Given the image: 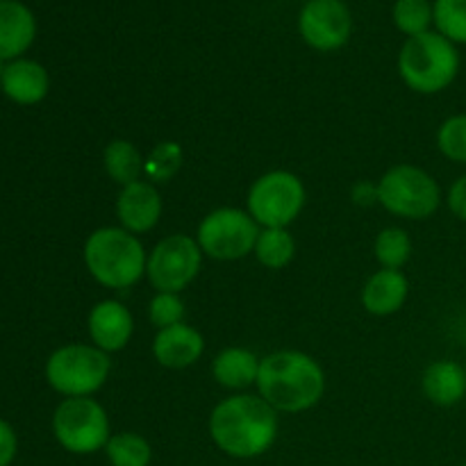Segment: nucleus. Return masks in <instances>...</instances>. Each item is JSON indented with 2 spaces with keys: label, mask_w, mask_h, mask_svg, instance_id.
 Returning a JSON list of instances; mask_svg holds the SVG:
<instances>
[{
  "label": "nucleus",
  "mask_w": 466,
  "mask_h": 466,
  "mask_svg": "<svg viewBox=\"0 0 466 466\" xmlns=\"http://www.w3.org/2000/svg\"><path fill=\"white\" fill-rule=\"evenodd\" d=\"M209 437L217 449L230 458H259L278 437L276 410L259 396H230L209 414Z\"/></svg>",
  "instance_id": "nucleus-1"
},
{
  "label": "nucleus",
  "mask_w": 466,
  "mask_h": 466,
  "mask_svg": "<svg viewBox=\"0 0 466 466\" xmlns=\"http://www.w3.org/2000/svg\"><path fill=\"white\" fill-rule=\"evenodd\" d=\"M259 399L276 412L299 414L312 410L326 394V373L321 364L300 350H278L259 360Z\"/></svg>",
  "instance_id": "nucleus-2"
},
{
  "label": "nucleus",
  "mask_w": 466,
  "mask_h": 466,
  "mask_svg": "<svg viewBox=\"0 0 466 466\" xmlns=\"http://www.w3.org/2000/svg\"><path fill=\"white\" fill-rule=\"evenodd\" d=\"M82 258L89 276L107 289L135 287L144 278L148 262L144 244L123 228H98L91 232Z\"/></svg>",
  "instance_id": "nucleus-3"
},
{
  "label": "nucleus",
  "mask_w": 466,
  "mask_h": 466,
  "mask_svg": "<svg viewBox=\"0 0 466 466\" xmlns=\"http://www.w3.org/2000/svg\"><path fill=\"white\" fill-rule=\"evenodd\" d=\"M399 73L405 85L423 96L441 94L460 73L458 46L437 30L410 36L399 53Z\"/></svg>",
  "instance_id": "nucleus-4"
},
{
  "label": "nucleus",
  "mask_w": 466,
  "mask_h": 466,
  "mask_svg": "<svg viewBox=\"0 0 466 466\" xmlns=\"http://www.w3.org/2000/svg\"><path fill=\"white\" fill-rule=\"evenodd\" d=\"M109 355L89 344H66L46 362V380L66 399L91 396L107 382Z\"/></svg>",
  "instance_id": "nucleus-5"
},
{
  "label": "nucleus",
  "mask_w": 466,
  "mask_h": 466,
  "mask_svg": "<svg viewBox=\"0 0 466 466\" xmlns=\"http://www.w3.org/2000/svg\"><path fill=\"white\" fill-rule=\"evenodd\" d=\"M378 203L396 217L423 221L440 209L441 189L435 177L423 168L399 164L378 182Z\"/></svg>",
  "instance_id": "nucleus-6"
},
{
  "label": "nucleus",
  "mask_w": 466,
  "mask_h": 466,
  "mask_svg": "<svg viewBox=\"0 0 466 466\" xmlns=\"http://www.w3.org/2000/svg\"><path fill=\"white\" fill-rule=\"evenodd\" d=\"M53 435L64 451L73 455H91L105 451L109 441V419L98 400L64 399L55 408Z\"/></svg>",
  "instance_id": "nucleus-7"
},
{
  "label": "nucleus",
  "mask_w": 466,
  "mask_h": 466,
  "mask_svg": "<svg viewBox=\"0 0 466 466\" xmlns=\"http://www.w3.org/2000/svg\"><path fill=\"white\" fill-rule=\"evenodd\" d=\"M305 200V185L296 173L268 171L250 187L246 212L262 228H287L300 217Z\"/></svg>",
  "instance_id": "nucleus-8"
},
{
  "label": "nucleus",
  "mask_w": 466,
  "mask_h": 466,
  "mask_svg": "<svg viewBox=\"0 0 466 466\" xmlns=\"http://www.w3.org/2000/svg\"><path fill=\"white\" fill-rule=\"evenodd\" d=\"M259 232L262 230L248 212L237 208H218L200 221L196 241L208 258L217 262H235L253 253Z\"/></svg>",
  "instance_id": "nucleus-9"
},
{
  "label": "nucleus",
  "mask_w": 466,
  "mask_h": 466,
  "mask_svg": "<svg viewBox=\"0 0 466 466\" xmlns=\"http://www.w3.org/2000/svg\"><path fill=\"white\" fill-rule=\"evenodd\" d=\"M203 264V250L189 235H168L150 250L146 276L157 291L180 294L196 280Z\"/></svg>",
  "instance_id": "nucleus-10"
},
{
  "label": "nucleus",
  "mask_w": 466,
  "mask_h": 466,
  "mask_svg": "<svg viewBox=\"0 0 466 466\" xmlns=\"http://www.w3.org/2000/svg\"><path fill=\"white\" fill-rule=\"evenodd\" d=\"M299 32L305 44L321 53H332L349 44L353 16L344 0H305L299 14Z\"/></svg>",
  "instance_id": "nucleus-11"
},
{
  "label": "nucleus",
  "mask_w": 466,
  "mask_h": 466,
  "mask_svg": "<svg viewBox=\"0 0 466 466\" xmlns=\"http://www.w3.org/2000/svg\"><path fill=\"white\" fill-rule=\"evenodd\" d=\"M162 196L155 189L153 182L137 180L121 187V194L116 198V217L123 230L132 235L150 232L162 218Z\"/></svg>",
  "instance_id": "nucleus-12"
},
{
  "label": "nucleus",
  "mask_w": 466,
  "mask_h": 466,
  "mask_svg": "<svg viewBox=\"0 0 466 466\" xmlns=\"http://www.w3.org/2000/svg\"><path fill=\"white\" fill-rule=\"evenodd\" d=\"M89 337L96 349L105 353H118L126 349L135 332V319L130 309L118 300H100L91 308L89 319H86Z\"/></svg>",
  "instance_id": "nucleus-13"
},
{
  "label": "nucleus",
  "mask_w": 466,
  "mask_h": 466,
  "mask_svg": "<svg viewBox=\"0 0 466 466\" xmlns=\"http://www.w3.org/2000/svg\"><path fill=\"white\" fill-rule=\"evenodd\" d=\"M0 91L12 103L23 105V107L39 105L50 91V76L44 64L35 62V59L18 57L14 62H7V66H5Z\"/></svg>",
  "instance_id": "nucleus-14"
},
{
  "label": "nucleus",
  "mask_w": 466,
  "mask_h": 466,
  "mask_svg": "<svg viewBox=\"0 0 466 466\" xmlns=\"http://www.w3.org/2000/svg\"><path fill=\"white\" fill-rule=\"evenodd\" d=\"M203 350V335L196 328L187 326L185 321L157 330L153 339V355L157 364H162L164 369H173V371H180V369L198 362Z\"/></svg>",
  "instance_id": "nucleus-15"
},
{
  "label": "nucleus",
  "mask_w": 466,
  "mask_h": 466,
  "mask_svg": "<svg viewBox=\"0 0 466 466\" xmlns=\"http://www.w3.org/2000/svg\"><path fill=\"white\" fill-rule=\"evenodd\" d=\"M36 39V18L21 0H0V59L14 62Z\"/></svg>",
  "instance_id": "nucleus-16"
},
{
  "label": "nucleus",
  "mask_w": 466,
  "mask_h": 466,
  "mask_svg": "<svg viewBox=\"0 0 466 466\" xmlns=\"http://www.w3.org/2000/svg\"><path fill=\"white\" fill-rule=\"evenodd\" d=\"M410 282L399 268H380L367 280L362 289V305L373 317L396 314L408 300Z\"/></svg>",
  "instance_id": "nucleus-17"
},
{
  "label": "nucleus",
  "mask_w": 466,
  "mask_h": 466,
  "mask_svg": "<svg viewBox=\"0 0 466 466\" xmlns=\"http://www.w3.org/2000/svg\"><path fill=\"white\" fill-rule=\"evenodd\" d=\"M421 390L431 403L453 408L466 396V369L453 360H437L423 371Z\"/></svg>",
  "instance_id": "nucleus-18"
},
{
  "label": "nucleus",
  "mask_w": 466,
  "mask_h": 466,
  "mask_svg": "<svg viewBox=\"0 0 466 466\" xmlns=\"http://www.w3.org/2000/svg\"><path fill=\"white\" fill-rule=\"evenodd\" d=\"M259 358L248 349L232 346V349L221 350L212 362V376L221 387L232 391L248 390L258 385Z\"/></svg>",
  "instance_id": "nucleus-19"
},
{
  "label": "nucleus",
  "mask_w": 466,
  "mask_h": 466,
  "mask_svg": "<svg viewBox=\"0 0 466 466\" xmlns=\"http://www.w3.org/2000/svg\"><path fill=\"white\" fill-rule=\"evenodd\" d=\"M144 162L146 159H141L137 146L127 139L109 141L103 153L105 171L121 187H127L139 180L141 173H144Z\"/></svg>",
  "instance_id": "nucleus-20"
},
{
  "label": "nucleus",
  "mask_w": 466,
  "mask_h": 466,
  "mask_svg": "<svg viewBox=\"0 0 466 466\" xmlns=\"http://www.w3.org/2000/svg\"><path fill=\"white\" fill-rule=\"evenodd\" d=\"M253 253L262 267L280 271L294 259L296 241L287 228H264L255 241Z\"/></svg>",
  "instance_id": "nucleus-21"
},
{
  "label": "nucleus",
  "mask_w": 466,
  "mask_h": 466,
  "mask_svg": "<svg viewBox=\"0 0 466 466\" xmlns=\"http://www.w3.org/2000/svg\"><path fill=\"white\" fill-rule=\"evenodd\" d=\"M105 455L112 466H150L153 462V449L137 432H118L109 437Z\"/></svg>",
  "instance_id": "nucleus-22"
},
{
  "label": "nucleus",
  "mask_w": 466,
  "mask_h": 466,
  "mask_svg": "<svg viewBox=\"0 0 466 466\" xmlns=\"http://www.w3.org/2000/svg\"><path fill=\"white\" fill-rule=\"evenodd\" d=\"M391 18L396 30L410 39L431 32V27L435 25V7L431 0H396Z\"/></svg>",
  "instance_id": "nucleus-23"
},
{
  "label": "nucleus",
  "mask_w": 466,
  "mask_h": 466,
  "mask_svg": "<svg viewBox=\"0 0 466 466\" xmlns=\"http://www.w3.org/2000/svg\"><path fill=\"white\" fill-rule=\"evenodd\" d=\"M373 253L382 268H403L412 255V239L403 228H385L376 237Z\"/></svg>",
  "instance_id": "nucleus-24"
},
{
  "label": "nucleus",
  "mask_w": 466,
  "mask_h": 466,
  "mask_svg": "<svg viewBox=\"0 0 466 466\" xmlns=\"http://www.w3.org/2000/svg\"><path fill=\"white\" fill-rule=\"evenodd\" d=\"M435 30L455 46H466V0H435Z\"/></svg>",
  "instance_id": "nucleus-25"
},
{
  "label": "nucleus",
  "mask_w": 466,
  "mask_h": 466,
  "mask_svg": "<svg viewBox=\"0 0 466 466\" xmlns=\"http://www.w3.org/2000/svg\"><path fill=\"white\" fill-rule=\"evenodd\" d=\"M182 168V148L176 141H162L144 162V176L150 182H168Z\"/></svg>",
  "instance_id": "nucleus-26"
},
{
  "label": "nucleus",
  "mask_w": 466,
  "mask_h": 466,
  "mask_svg": "<svg viewBox=\"0 0 466 466\" xmlns=\"http://www.w3.org/2000/svg\"><path fill=\"white\" fill-rule=\"evenodd\" d=\"M437 148L446 159L466 164V114L449 116L437 130Z\"/></svg>",
  "instance_id": "nucleus-27"
},
{
  "label": "nucleus",
  "mask_w": 466,
  "mask_h": 466,
  "mask_svg": "<svg viewBox=\"0 0 466 466\" xmlns=\"http://www.w3.org/2000/svg\"><path fill=\"white\" fill-rule=\"evenodd\" d=\"M148 319L157 330L176 326V323H182V319H185V303H182L177 294L157 291L148 305Z\"/></svg>",
  "instance_id": "nucleus-28"
},
{
  "label": "nucleus",
  "mask_w": 466,
  "mask_h": 466,
  "mask_svg": "<svg viewBox=\"0 0 466 466\" xmlns=\"http://www.w3.org/2000/svg\"><path fill=\"white\" fill-rule=\"evenodd\" d=\"M18 453V437L12 423L0 419V466H9Z\"/></svg>",
  "instance_id": "nucleus-29"
},
{
  "label": "nucleus",
  "mask_w": 466,
  "mask_h": 466,
  "mask_svg": "<svg viewBox=\"0 0 466 466\" xmlns=\"http://www.w3.org/2000/svg\"><path fill=\"white\" fill-rule=\"evenodd\" d=\"M446 203H449V209L453 212V217H458L460 221L466 223V176L458 177V180L451 185Z\"/></svg>",
  "instance_id": "nucleus-30"
},
{
  "label": "nucleus",
  "mask_w": 466,
  "mask_h": 466,
  "mask_svg": "<svg viewBox=\"0 0 466 466\" xmlns=\"http://www.w3.org/2000/svg\"><path fill=\"white\" fill-rule=\"evenodd\" d=\"M350 198H353L355 205H362V208H369V205L378 203V182H358L350 191Z\"/></svg>",
  "instance_id": "nucleus-31"
},
{
  "label": "nucleus",
  "mask_w": 466,
  "mask_h": 466,
  "mask_svg": "<svg viewBox=\"0 0 466 466\" xmlns=\"http://www.w3.org/2000/svg\"><path fill=\"white\" fill-rule=\"evenodd\" d=\"M5 66H7V62H5V59H0V80H3V73H5Z\"/></svg>",
  "instance_id": "nucleus-32"
},
{
  "label": "nucleus",
  "mask_w": 466,
  "mask_h": 466,
  "mask_svg": "<svg viewBox=\"0 0 466 466\" xmlns=\"http://www.w3.org/2000/svg\"><path fill=\"white\" fill-rule=\"evenodd\" d=\"M464 369H466V364H464Z\"/></svg>",
  "instance_id": "nucleus-33"
},
{
  "label": "nucleus",
  "mask_w": 466,
  "mask_h": 466,
  "mask_svg": "<svg viewBox=\"0 0 466 466\" xmlns=\"http://www.w3.org/2000/svg\"><path fill=\"white\" fill-rule=\"evenodd\" d=\"M303 3H305V0H303Z\"/></svg>",
  "instance_id": "nucleus-34"
}]
</instances>
